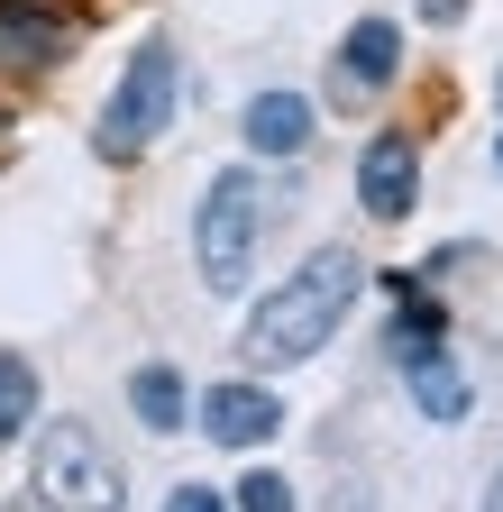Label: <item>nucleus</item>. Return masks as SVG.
<instances>
[{
  "label": "nucleus",
  "mask_w": 503,
  "mask_h": 512,
  "mask_svg": "<svg viewBox=\"0 0 503 512\" xmlns=\"http://www.w3.org/2000/svg\"><path fill=\"white\" fill-rule=\"evenodd\" d=\"M357 293H366V256L357 247H311L275 293H257L238 348L257 366H302V357H321L339 339V320L357 311Z\"/></svg>",
  "instance_id": "1"
},
{
  "label": "nucleus",
  "mask_w": 503,
  "mask_h": 512,
  "mask_svg": "<svg viewBox=\"0 0 503 512\" xmlns=\"http://www.w3.org/2000/svg\"><path fill=\"white\" fill-rule=\"evenodd\" d=\"M174 110H183V55H174V37H138L129 64H119V83H110V101H101L92 147L110 165H138L165 128H174Z\"/></svg>",
  "instance_id": "2"
},
{
  "label": "nucleus",
  "mask_w": 503,
  "mask_h": 512,
  "mask_svg": "<svg viewBox=\"0 0 503 512\" xmlns=\"http://www.w3.org/2000/svg\"><path fill=\"white\" fill-rule=\"evenodd\" d=\"M266 183L247 174V165H229V174H211V192H202V211H193V266H202V284L211 293H238L247 284V266H257V238H266Z\"/></svg>",
  "instance_id": "3"
},
{
  "label": "nucleus",
  "mask_w": 503,
  "mask_h": 512,
  "mask_svg": "<svg viewBox=\"0 0 503 512\" xmlns=\"http://www.w3.org/2000/svg\"><path fill=\"white\" fill-rule=\"evenodd\" d=\"M37 494L55 512H119V503H129V476H119V458L101 448L92 421H46V439H37Z\"/></svg>",
  "instance_id": "4"
},
{
  "label": "nucleus",
  "mask_w": 503,
  "mask_h": 512,
  "mask_svg": "<svg viewBox=\"0 0 503 512\" xmlns=\"http://www.w3.org/2000/svg\"><path fill=\"white\" fill-rule=\"evenodd\" d=\"M357 202H366V220H412V202H421V147L403 138V128H375V138H366Z\"/></svg>",
  "instance_id": "5"
},
{
  "label": "nucleus",
  "mask_w": 503,
  "mask_h": 512,
  "mask_svg": "<svg viewBox=\"0 0 503 512\" xmlns=\"http://www.w3.org/2000/svg\"><path fill=\"white\" fill-rule=\"evenodd\" d=\"M193 421H202L211 448H266V439L284 430V403L266 394V384H211Z\"/></svg>",
  "instance_id": "6"
},
{
  "label": "nucleus",
  "mask_w": 503,
  "mask_h": 512,
  "mask_svg": "<svg viewBox=\"0 0 503 512\" xmlns=\"http://www.w3.org/2000/svg\"><path fill=\"white\" fill-rule=\"evenodd\" d=\"M311 128H321V110H311L302 92H257L247 119H238V138H247V156H302Z\"/></svg>",
  "instance_id": "7"
},
{
  "label": "nucleus",
  "mask_w": 503,
  "mask_h": 512,
  "mask_svg": "<svg viewBox=\"0 0 503 512\" xmlns=\"http://www.w3.org/2000/svg\"><path fill=\"white\" fill-rule=\"evenodd\" d=\"M339 74H348L357 92H385V83L403 74V28H394V19H357V28L339 37Z\"/></svg>",
  "instance_id": "8"
},
{
  "label": "nucleus",
  "mask_w": 503,
  "mask_h": 512,
  "mask_svg": "<svg viewBox=\"0 0 503 512\" xmlns=\"http://www.w3.org/2000/svg\"><path fill=\"white\" fill-rule=\"evenodd\" d=\"M403 384H412V403H421V421H467V403H476L449 348H421V357H403Z\"/></svg>",
  "instance_id": "9"
},
{
  "label": "nucleus",
  "mask_w": 503,
  "mask_h": 512,
  "mask_svg": "<svg viewBox=\"0 0 503 512\" xmlns=\"http://www.w3.org/2000/svg\"><path fill=\"white\" fill-rule=\"evenodd\" d=\"M129 412L165 439V430L193 421V394H183V375H174V366H138V375H129Z\"/></svg>",
  "instance_id": "10"
},
{
  "label": "nucleus",
  "mask_w": 503,
  "mask_h": 512,
  "mask_svg": "<svg viewBox=\"0 0 503 512\" xmlns=\"http://www.w3.org/2000/svg\"><path fill=\"white\" fill-rule=\"evenodd\" d=\"M37 430V366L19 348H0V439H19Z\"/></svg>",
  "instance_id": "11"
},
{
  "label": "nucleus",
  "mask_w": 503,
  "mask_h": 512,
  "mask_svg": "<svg viewBox=\"0 0 503 512\" xmlns=\"http://www.w3.org/2000/svg\"><path fill=\"white\" fill-rule=\"evenodd\" d=\"M238 512H293V476L247 467V476H238Z\"/></svg>",
  "instance_id": "12"
},
{
  "label": "nucleus",
  "mask_w": 503,
  "mask_h": 512,
  "mask_svg": "<svg viewBox=\"0 0 503 512\" xmlns=\"http://www.w3.org/2000/svg\"><path fill=\"white\" fill-rule=\"evenodd\" d=\"M165 512H229V503H220V485H174Z\"/></svg>",
  "instance_id": "13"
},
{
  "label": "nucleus",
  "mask_w": 503,
  "mask_h": 512,
  "mask_svg": "<svg viewBox=\"0 0 503 512\" xmlns=\"http://www.w3.org/2000/svg\"><path fill=\"white\" fill-rule=\"evenodd\" d=\"M421 10H430V19H458V10H467V0H421Z\"/></svg>",
  "instance_id": "14"
},
{
  "label": "nucleus",
  "mask_w": 503,
  "mask_h": 512,
  "mask_svg": "<svg viewBox=\"0 0 503 512\" xmlns=\"http://www.w3.org/2000/svg\"><path fill=\"white\" fill-rule=\"evenodd\" d=\"M485 512H503V467H494V485H485Z\"/></svg>",
  "instance_id": "15"
},
{
  "label": "nucleus",
  "mask_w": 503,
  "mask_h": 512,
  "mask_svg": "<svg viewBox=\"0 0 503 512\" xmlns=\"http://www.w3.org/2000/svg\"><path fill=\"white\" fill-rule=\"evenodd\" d=\"M494 165H503V138H494Z\"/></svg>",
  "instance_id": "16"
}]
</instances>
